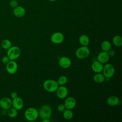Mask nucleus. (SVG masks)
I'll return each mask as SVG.
<instances>
[{
  "label": "nucleus",
  "instance_id": "1",
  "mask_svg": "<svg viewBox=\"0 0 122 122\" xmlns=\"http://www.w3.org/2000/svg\"><path fill=\"white\" fill-rule=\"evenodd\" d=\"M38 113L41 119H50L52 114V109L49 105L44 104L40 107Z\"/></svg>",
  "mask_w": 122,
  "mask_h": 122
},
{
  "label": "nucleus",
  "instance_id": "2",
  "mask_svg": "<svg viewBox=\"0 0 122 122\" xmlns=\"http://www.w3.org/2000/svg\"><path fill=\"white\" fill-rule=\"evenodd\" d=\"M44 89L49 92H55L59 87L57 81L52 79H48L45 81L43 83Z\"/></svg>",
  "mask_w": 122,
  "mask_h": 122
},
{
  "label": "nucleus",
  "instance_id": "3",
  "mask_svg": "<svg viewBox=\"0 0 122 122\" xmlns=\"http://www.w3.org/2000/svg\"><path fill=\"white\" fill-rule=\"evenodd\" d=\"M24 116L29 121H34L39 116L38 111L34 107H29L25 111Z\"/></svg>",
  "mask_w": 122,
  "mask_h": 122
},
{
  "label": "nucleus",
  "instance_id": "4",
  "mask_svg": "<svg viewBox=\"0 0 122 122\" xmlns=\"http://www.w3.org/2000/svg\"><path fill=\"white\" fill-rule=\"evenodd\" d=\"M21 51L19 47L13 46H11L7 50V56L10 60L14 61L18 59L20 55Z\"/></svg>",
  "mask_w": 122,
  "mask_h": 122
},
{
  "label": "nucleus",
  "instance_id": "5",
  "mask_svg": "<svg viewBox=\"0 0 122 122\" xmlns=\"http://www.w3.org/2000/svg\"><path fill=\"white\" fill-rule=\"evenodd\" d=\"M90 53V50L88 46H82L76 50L75 55L78 59H84L89 56Z\"/></svg>",
  "mask_w": 122,
  "mask_h": 122
},
{
  "label": "nucleus",
  "instance_id": "6",
  "mask_svg": "<svg viewBox=\"0 0 122 122\" xmlns=\"http://www.w3.org/2000/svg\"><path fill=\"white\" fill-rule=\"evenodd\" d=\"M103 74L106 78H110L112 77L115 73V68L114 66L111 63H107L103 65Z\"/></svg>",
  "mask_w": 122,
  "mask_h": 122
},
{
  "label": "nucleus",
  "instance_id": "7",
  "mask_svg": "<svg viewBox=\"0 0 122 122\" xmlns=\"http://www.w3.org/2000/svg\"><path fill=\"white\" fill-rule=\"evenodd\" d=\"M6 70L10 74H15L18 70V64L13 60H10L6 65Z\"/></svg>",
  "mask_w": 122,
  "mask_h": 122
},
{
  "label": "nucleus",
  "instance_id": "8",
  "mask_svg": "<svg viewBox=\"0 0 122 122\" xmlns=\"http://www.w3.org/2000/svg\"><path fill=\"white\" fill-rule=\"evenodd\" d=\"M64 39L63 34L60 32H55L51 37V41L54 44H60L63 41Z\"/></svg>",
  "mask_w": 122,
  "mask_h": 122
},
{
  "label": "nucleus",
  "instance_id": "9",
  "mask_svg": "<svg viewBox=\"0 0 122 122\" xmlns=\"http://www.w3.org/2000/svg\"><path fill=\"white\" fill-rule=\"evenodd\" d=\"M56 95L59 98L63 99L67 96L68 94V90L65 86L61 85L58 87L57 90L56 91Z\"/></svg>",
  "mask_w": 122,
  "mask_h": 122
},
{
  "label": "nucleus",
  "instance_id": "10",
  "mask_svg": "<svg viewBox=\"0 0 122 122\" xmlns=\"http://www.w3.org/2000/svg\"><path fill=\"white\" fill-rule=\"evenodd\" d=\"M0 106L4 110H7L12 106L11 100L7 97H4L0 100Z\"/></svg>",
  "mask_w": 122,
  "mask_h": 122
},
{
  "label": "nucleus",
  "instance_id": "11",
  "mask_svg": "<svg viewBox=\"0 0 122 122\" xmlns=\"http://www.w3.org/2000/svg\"><path fill=\"white\" fill-rule=\"evenodd\" d=\"M76 103V100L75 98L70 96L66 99L64 104L66 107V109L71 110L75 107Z\"/></svg>",
  "mask_w": 122,
  "mask_h": 122
},
{
  "label": "nucleus",
  "instance_id": "12",
  "mask_svg": "<svg viewBox=\"0 0 122 122\" xmlns=\"http://www.w3.org/2000/svg\"><path fill=\"white\" fill-rule=\"evenodd\" d=\"M23 101L21 98L17 97L13 99L12 101V106L19 111L21 110L23 106Z\"/></svg>",
  "mask_w": 122,
  "mask_h": 122
},
{
  "label": "nucleus",
  "instance_id": "13",
  "mask_svg": "<svg viewBox=\"0 0 122 122\" xmlns=\"http://www.w3.org/2000/svg\"><path fill=\"white\" fill-rule=\"evenodd\" d=\"M71 63L70 59L66 56L61 57L59 61V65L63 69H67L71 66Z\"/></svg>",
  "mask_w": 122,
  "mask_h": 122
},
{
  "label": "nucleus",
  "instance_id": "14",
  "mask_svg": "<svg viewBox=\"0 0 122 122\" xmlns=\"http://www.w3.org/2000/svg\"><path fill=\"white\" fill-rule=\"evenodd\" d=\"M110 56L108 52L102 51L97 56V61L102 63H106L110 59Z\"/></svg>",
  "mask_w": 122,
  "mask_h": 122
},
{
  "label": "nucleus",
  "instance_id": "15",
  "mask_svg": "<svg viewBox=\"0 0 122 122\" xmlns=\"http://www.w3.org/2000/svg\"><path fill=\"white\" fill-rule=\"evenodd\" d=\"M13 12L14 16L16 17L21 18L25 15L26 13V10L23 7L20 6H17L15 8H13Z\"/></svg>",
  "mask_w": 122,
  "mask_h": 122
},
{
  "label": "nucleus",
  "instance_id": "16",
  "mask_svg": "<svg viewBox=\"0 0 122 122\" xmlns=\"http://www.w3.org/2000/svg\"><path fill=\"white\" fill-rule=\"evenodd\" d=\"M103 63L98 61H94L92 65V69L95 73L102 72L103 70Z\"/></svg>",
  "mask_w": 122,
  "mask_h": 122
},
{
  "label": "nucleus",
  "instance_id": "17",
  "mask_svg": "<svg viewBox=\"0 0 122 122\" xmlns=\"http://www.w3.org/2000/svg\"><path fill=\"white\" fill-rule=\"evenodd\" d=\"M119 98L115 95L110 96L107 99V103L110 106H114L119 104Z\"/></svg>",
  "mask_w": 122,
  "mask_h": 122
},
{
  "label": "nucleus",
  "instance_id": "18",
  "mask_svg": "<svg viewBox=\"0 0 122 122\" xmlns=\"http://www.w3.org/2000/svg\"><path fill=\"white\" fill-rule=\"evenodd\" d=\"M79 41L82 46H88L90 42V39L87 35L85 34H82L79 37Z\"/></svg>",
  "mask_w": 122,
  "mask_h": 122
},
{
  "label": "nucleus",
  "instance_id": "19",
  "mask_svg": "<svg viewBox=\"0 0 122 122\" xmlns=\"http://www.w3.org/2000/svg\"><path fill=\"white\" fill-rule=\"evenodd\" d=\"M105 77L102 73H96V74L93 76V81L97 83H101L104 81Z\"/></svg>",
  "mask_w": 122,
  "mask_h": 122
},
{
  "label": "nucleus",
  "instance_id": "20",
  "mask_svg": "<svg viewBox=\"0 0 122 122\" xmlns=\"http://www.w3.org/2000/svg\"><path fill=\"white\" fill-rule=\"evenodd\" d=\"M73 116V112L70 109H66L63 112V117L65 119L67 120H71Z\"/></svg>",
  "mask_w": 122,
  "mask_h": 122
},
{
  "label": "nucleus",
  "instance_id": "21",
  "mask_svg": "<svg viewBox=\"0 0 122 122\" xmlns=\"http://www.w3.org/2000/svg\"><path fill=\"white\" fill-rule=\"evenodd\" d=\"M7 114L8 116L10 118H15L18 115V110L13 107H11L7 110Z\"/></svg>",
  "mask_w": 122,
  "mask_h": 122
},
{
  "label": "nucleus",
  "instance_id": "22",
  "mask_svg": "<svg viewBox=\"0 0 122 122\" xmlns=\"http://www.w3.org/2000/svg\"><path fill=\"white\" fill-rule=\"evenodd\" d=\"M101 49L102 51L108 52L111 49V44L107 41H104L101 44Z\"/></svg>",
  "mask_w": 122,
  "mask_h": 122
},
{
  "label": "nucleus",
  "instance_id": "23",
  "mask_svg": "<svg viewBox=\"0 0 122 122\" xmlns=\"http://www.w3.org/2000/svg\"><path fill=\"white\" fill-rule=\"evenodd\" d=\"M1 46L3 49L8 50L12 46V44L9 40L4 39L1 42Z\"/></svg>",
  "mask_w": 122,
  "mask_h": 122
},
{
  "label": "nucleus",
  "instance_id": "24",
  "mask_svg": "<svg viewBox=\"0 0 122 122\" xmlns=\"http://www.w3.org/2000/svg\"><path fill=\"white\" fill-rule=\"evenodd\" d=\"M112 42L116 47H121L122 45V38L119 35H116L113 38Z\"/></svg>",
  "mask_w": 122,
  "mask_h": 122
},
{
  "label": "nucleus",
  "instance_id": "25",
  "mask_svg": "<svg viewBox=\"0 0 122 122\" xmlns=\"http://www.w3.org/2000/svg\"><path fill=\"white\" fill-rule=\"evenodd\" d=\"M68 79L67 77L65 75H61L60 76L57 80V82L59 85H64L67 82Z\"/></svg>",
  "mask_w": 122,
  "mask_h": 122
},
{
  "label": "nucleus",
  "instance_id": "26",
  "mask_svg": "<svg viewBox=\"0 0 122 122\" xmlns=\"http://www.w3.org/2000/svg\"><path fill=\"white\" fill-rule=\"evenodd\" d=\"M66 109V107L63 104H60L57 107V110L60 112H63Z\"/></svg>",
  "mask_w": 122,
  "mask_h": 122
},
{
  "label": "nucleus",
  "instance_id": "27",
  "mask_svg": "<svg viewBox=\"0 0 122 122\" xmlns=\"http://www.w3.org/2000/svg\"><path fill=\"white\" fill-rule=\"evenodd\" d=\"M10 6L12 8H14L18 6V2L17 0H11L10 1Z\"/></svg>",
  "mask_w": 122,
  "mask_h": 122
},
{
  "label": "nucleus",
  "instance_id": "28",
  "mask_svg": "<svg viewBox=\"0 0 122 122\" xmlns=\"http://www.w3.org/2000/svg\"><path fill=\"white\" fill-rule=\"evenodd\" d=\"M10 61V60L9 59V57L7 56H5L3 57V58H2V60H1L2 63L4 64H6Z\"/></svg>",
  "mask_w": 122,
  "mask_h": 122
},
{
  "label": "nucleus",
  "instance_id": "29",
  "mask_svg": "<svg viewBox=\"0 0 122 122\" xmlns=\"http://www.w3.org/2000/svg\"><path fill=\"white\" fill-rule=\"evenodd\" d=\"M108 53L110 56V57H112V56H113L114 55H115V52L114 50H110L108 51Z\"/></svg>",
  "mask_w": 122,
  "mask_h": 122
},
{
  "label": "nucleus",
  "instance_id": "30",
  "mask_svg": "<svg viewBox=\"0 0 122 122\" xmlns=\"http://www.w3.org/2000/svg\"><path fill=\"white\" fill-rule=\"evenodd\" d=\"M10 96H11V97L12 99H14V98H16V97H17L18 96V94H17V93L16 92H12L11 93Z\"/></svg>",
  "mask_w": 122,
  "mask_h": 122
},
{
  "label": "nucleus",
  "instance_id": "31",
  "mask_svg": "<svg viewBox=\"0 0 122 122\" xmlns=\"http://www.w3.org/2000/svg\"><path fill=\"white\" fill-rule=\"evenodd\" d=\"M41 122H50V120H49V119H42Z\"/></svg>",
  "mask_w": 122,
  "mask_h": 122
},
{
  "label": "nucleus",
  "instance_id": "32",
  "mask_svg": "<svg viewBox=\"0 0 122 122\" xmlns=\"http://www.w3.org/2000/svg\"><path fill=\"white\" fill-rule=\"evenodd\" d=\"M49 0L50 1H51V2H54V1H56L57 0Z\"/></svg>",
  "mask_w": 122,
  "mask_h": 122
}]
</instances>
